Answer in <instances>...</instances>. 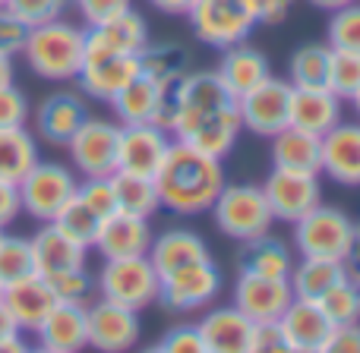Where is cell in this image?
Listing matches in <instances>:
<instances>
[{"label":"cell","instance_id":"cell-15","mask_svg":"<svg viewBox=\"0 0 360 353\" xmlns=\"http://www.w3.org/2000/svg\"><path fill=\"white\" fill-rule=\"evenodd\" d=\"M146 44H149V22L133 6L98 25H86V57L139 54Z\"/></svg>","mask_w":360,"mask_h":353},{"label":"cell","instance_id":"cell-13","mask_svg":"<svg viewBox=\"0 0 360 353\" xmlns=\"http://www.w3.org/2000/svg\"><path fill=\"white\" fill-rule=\"evenodd\" d=\"M262 192H266L272 218L281 224H294L297 218H304L307 211L323 202L319 174H310V171L272 168V174L262 183Z\"/></svg>","mask_w":360,"mask_h":353},{"label":"cell","instance_id":"cell-10","mask_svg":"<svg viewBox=\"0 0 360 353\" xmlns=\"http://www.w3.org/2000/svg\"><path fill=\"white\" fill-rule=\"evenodd\" d=\"M117 120L86 117L79 130L63 145L70 155V164L79 177H111L117 171Z\"/></svg>","mask_w":360,"mask_h":353},{"label":"cell","instance_id":"cell-51","mask_svg":"<svg viewBox=\"0 0 360 353\" xmlns=\"http://www.w3.org/2000/svg\"><path fill=\"white\" fill-rule=\"evenodd\" d=\"M25 331L16 325V319L10 316V309L4 306V300H0V353H13V350H25L29 344H25Z\"/></svg>","mask_w":360,"mask_h":353},{"label":"cell","instance_id":"cell-45","mask_svg":"<svg viewBox=\"0 0 360 353\" xmlns=\"http://www.w3.org/2000/svg\"><path fill=\"white\" fill-rule=\"evenodd\" d=\"M155 350H168V353H205L202 335H199L196 322H180L174 328H168L162 335Z\"/></svg>","mask_w":360,"mask_h":353},{"label":"cell","instance_id":"cell-26","mask_svg":"<svg viewBox=\"0 0 360 353\" xmlns=\"http://www.w3.org/2000/svg\"><path fill=\"white\" fill-rule=\"evenodd\" d=\"M35 344L48 353H76L86 347V306L54 303V309L32 331Z\"/></svg>","mask_w":360,"mask_h":353},{"label":"cell","instance_id":"cell-54","mask_svg":"<svg viewBox=\"0 0 360 353\" xmlns=\"http://www.w3.org/2000/svg\"><path fill=\"white\" fill-rule=\"evenodd\" d=\"M158 13H168V16H186V10L193 6V0H149Z\"/></svg>","mask_w":360,"mask_h":353},{"label":"cell","instance_id":"cell-22","mask_svg":"<svg viewBox=\"0 0 360 353\" xmlns=\"http://www.w3.org/2000/svg\"><path fill=\"white\" fill-rule=\"evenodd\" d=\"M86 117L89 105L82 92H51L48 98H41V105L35 111V130L44 142L67 145Z\"/></svg>","mask_w":360,"mask_h":353},{"label":"cell","instance_id":"cell-41","mask_svg":"<svg viewBox=\"0 0 360 353\" xmlns=\"http://www.w3.org/2000/svg\"><path fill=\"white\" fill-rule=\"evenodd\" d=\"M329 48H342V51H357L360 54V0L332 10L329 19Z\"/></svg>","mask_w":360,"mask_h":353},{"label":"cell","instance_id":"cell-7","mask_svg":"<svg viewBox=\"0 0 360 353\" xmlns=\"http://www.w3.org/2000/svg\"><path fill=\"white\" fill-rule=\"evenodd\" d=\"M19 202H22V211L35 221L48 224L60 215V208L76 196V171L67 168L60 161H41L29 171L22 180H19Z\"/></svg>","mask_w":360,"mask_h":353},{"label":"cell","instance_id":"cell-1","mask_svg":"<svg viewBox=\"0 0 360 353\" xmlns=\"http://www.w3.org/2000/svg\"><path fill=\"white\" fill-rule=\"evenodd\" d=\"M171 107H174V120H171L174 139L221 161L234 152L243 133L240 111H237V98L224 92L212 69L180 76L171 86Z\"/></svg>","mask_w":360,"mask_h":353},{"label":"cell","instance_id":"cell-27","mask_svg":"<svg viewBox=\"0 0 360 353\" xmlns=\"http://www.w3.org/2000/svg\"><path fill=\"white\" fill-rule=\"evenodd\" d=\"M168 95H171V88H165L162 82L136 73L108 105H111L117 124H155Z\"/></svg>","mask_w":360,"mask_h":353},{"label":"cell","instance_id":"cell-58","mask_svg":"<svg viewBox=\"0 0 360 353\" xmlns=\"http://www.w3.org/2000/svg\"><path fill=\"white\" fill-rule=\"evenodd\" d=\"M0 6H4V0H0Z\"/></svg>","mask_w":360,"mask_h":353},{"label":"cell","instance_id":"cell-37","mask_svg":"<svg viewBox=\"0 0 360 353\" xmlns=\"http://www.w3.org/2000/svg\"><path fill=\"white\" fill-rule=\"evenodd\" d=\"M319 309L326 312L332 325H345V322H360V281L357 278H345L338 281L332 291H326L316 300Z\"/></svg>","mask_w":360,"mask_h":353},{"label":"cell","instance_id":"cell-55","mask_svg":"<svg viewBox=\"0 0 360 353\" xmlns=\"http://www.w3.org/2000/svg\"><path fill=\"white\" fill-rule=\"evenodd\" d=\"M6 82H13V57L0 51V86H6Z\"/></svg>","mask_w":360,"mask_h":353},{"label":"cell","instance_id":"cell-2","mask_svg":"<svg viewBox=\"0 0 360 353\" xmlns=\"http://www.w3.org/2000/svg\"><path fill=\"white\" fill-rule=\"evenodd\" d=\"M152 180H155L162 208H168L171 215L180 218L209 211L218 192H221V186L228 183L221 158L205 155V152L193 149L180 139H171L168 155H165L162 168L155 171Z\"/></svg>","mask_w":360,"mask_h":353},{"label":"cell","instance_id":"cell-23","mask_svg":"<svg viewBox=\"0 0 360 353\" xmlns=\"http://www.w3.org/2000/svg\"><path fill=\"white\" fill-rule=\"evenodd\" d=\"M212 73L218 76V82L224 86V92H228L231 98H240V95H247L253 86H259L262 79L272 76V63H269V57L262 54L259 48L240 41V44H231V48L221 51V60H218V67L212 69Z\"/></svg>","mask_w":360,"mask_h":353},{"label":"cell","instance_id":"cell-5","mask_svg":"<svg viewBox=\"0 0 360 353\" xmlns=\"http://www.w3.org/2000/svg\"><path fill=\"white\" fill-rule=\"evenodd\" d=\"M98 297L114 300L120 306L143 312L152 303H158L162 274L149 262V255H130V259H105L101 272L95 274Z\"/></svg>","mask_w":360,"mask_h":353},{"label":"cell","instance_id":"cell-35","mask_svg":"<svg viewBox=\"0 0 360 353\" xmlns=\"http://www.w3.org/2000/svg\"><path fill=\"white\" fill-rule=\"evenodd\" d=\"M111 186H114V199H117V211H127V215H136V218H152L158 208H162L155 180L152 177L114 171Z\"/></svg>","mask_w":360,"mask_h":353},{"label":"cell","instance_id":"cell-20","mask_svg":"<svg viewBox=\"0 0 360 353\" xmlns=\"http://www.w3.org/2000/svg\"><path fill=\"white\" fill-rule=\"evenodd\" d=\"M139 73V57L136 54H101V57H86L82 69L76 73L79 92L95 101H111L133 76Z\"/></svg>","mask_w":360,"mask_h":353},{"label":"cell","instance_id":"cell-31","mask_svg":"<svg viewBox=\"0 0 360 353\" xmlns=\"http://www.w3.org/2000/svg\"><path fill=\"white\" fill-rule=\"evenodd\" d=\"M291 249L285 240L272 237V230L262 237L243 243L240 255H237V268L247 274H262V278H288L291 274Z\"/></svg>","mask_w":360,"mask_h":353},{"label":"cell","instance_id":"cell-57","mask_svg":"<svg viewBox=\"0 0 360 353\" xmlns=\"http://www.w3.org/2000/svg\"><path fill=\"white\" fill-rule=\"evenodd\" d=\"M351 105H354V111H357V117H360V88L351 95Z\"/></svg>","mask_w":360,"mask_h":353},{"label":"cell","instance_id":"cell-17","mask_svg":"<svg viewBox=\"0 0 360 353\" xmlns=\"http://www.w3.org/2000/svg\"><path fill=\"white\" fill-rule=\"evenodd\" d=\"M294 300L288 278H262V274L240 272L234 284V306L250 322H269L278 319Z\"/></svg>","mask_w":360,"mask_h":353},{"label":"cell","instance_id":"cell-46","mask_svg":"<svg viewBox=\"0 0 360 353\" xmlns=\"http://www.w3.org/2000/svg\"><path fill=\"white\" fill-rule=\"evenodd\" d=\"M70 6L79 13V19L86 25H98L105 19L117 16V13L130 10L133 0H70Z\"/></svg>","mask_w":360,"mask_h":353},{"label":"cell","instance_id":"cell-49","mask_svg":"<svg viewBox=\"0 0 360 353\" xmlns=\"http://www.w3.org/2000/svg\"><path fill=\"white\" fill-rule=\"evenodd\" d=\"M243 4H247V10L253 13L256 25H278L288 19L294 0H243Z\"/></svg>","mask_w":360,"mask_h":353},{"label":"cell","instance_id":"cell-18","mask_svg":"<svg viewBox=\"0 0 360 353\" xmlns=\"http://www.w3.org/2000/svg\"><path fill=\"white\" fill-rule=\"evenodd\" d=\"M278 325L281 335H285V347L297 353H323L332 331V322L319 309L316 300H300V297H294L288 303V309L278 316Z\"/></svg>","mask_w":360,"mask_h":353},{"label":"cell","instance_id":"cell-34","mask_svg":"<svg viewBox=\"0 0 360 353\" xmlns=\"http://www.w3.org/2000/svg\"><path fill=\"white\" fill-rule=\"evenodd\" d=\"M139 73L149 79L162 82L165 88H171L184 73H190V54L184 51V44L162 41V44H146L139 51Z\"/></svg>","mask_w":360,"mask_h":353},{"label":"cell","instance_id":"cell-24","mask_svg":"<svg viewBox=\"0 0 360 353\" xmlns=\"http://www.w3.org/2000/svg\"><path fill=\"white\" fill-rule=\"evenodd\" d=\"M0 300H4V306L10 309V316L16 319L19 328L29 331V335L38 328V322H41L57 303L48 278H41L38 272L25 274V278L13 281V284H4Z\"/></svg>","mask_w":360,"mask_h":353},{"label":"cell","instance_id":"cell-12","mask_svg":"<svg viewBox=\"0 0 360 353\" xmlns=\"http://www.w3.org/2000/svg\"><path fill=\"white\" fill-rule=\"evenodd\" d=\"M291 82L281 76H269L259 86H253L247 95L237 98L240 111V126L259 139H272L278 130L288 126V111H291Z\"/></svg>","mask_w":360,"mask_h":353},{"label":"cell","instance_id":"cell-6","mask_svg":"<svg viewBox=\"0 0 360 353\" xmlns=\"http://www.w3.org/2000/svg\"><path fill=\"white\" fill-rule=\"evenodd\" d=\"M291 227H294V249L300 255H310V259H338V262L348 259L351 240H354V221L338 205L319 202L304 218H297Z\"/></svg>","mask_w":360,"mask_h":353},{"label":"cell","instance_id":"cell-56","mask_svg":"<svg viewBox=\"0 0 360 353\" xmlns=\"http://www.w3.org/2000/svg\"><path fill=\"white\" fill-rule=\"evenodd\" d=\"M313 6H319V10H342V6H348V4H354V0H310Z\"/></svg>","mask_w":360,"mask_h":353},{"label":"cell","instance_id":"cell-3","mask_svg":"<svg viewBox=\"0 0 360 353\" xmlns=\"http://www.w3.org/2000/svg\"><path fill=\"white\" fill-rule=\"evenodd\" d=\"M19 54L35 76L48 82H70L86 60V25L67 22L63 16L32 25Z\"/></svg>","mask_w":360,"mask_h":353},{"label":"cell","instance_id":"cell-11","mask_svg":"<svg viewBox=\"0 0 360 353\" xmlns=\"http://www.w3.org/2000/svg\"><path fill=\"white\" fill-rule=\"evenodd\" d=\"M143 335L139 312L130 306H120L114 300H92L86 306V347L101 353H124L133 350Z\"/></svg>","mask_w":360,"mask_h":353},{"label":"cell","instance_id":"cell-40","mask_svg":"<svg viewBox=\"0 0 360 353\" xmlns=\"http://www.w3.org/2000/svg\"><path fill=\"white\" fill-rule=\"evenodd\" d=\"M32 272H35V262H32L29 237H16L0 230V287L13 284V281L25 278Z\"/></svg>","mask_w":360,"mask_h":353},{"label":"cell","instance_id":"cell-8","mask_svg":"<svg viewBox=\"0 0 360 353\" xmlns=\"http://www.w3.org/2000/svg\"><path fill=\"white\" fill-rule=\"evenodd\" d=\"M186 19L193 35L215 51L247 41L256 29V19L243 0H193Z\"/></svg>","mask_w":360,"mask_h":353},{"label":"cell","instance_id":"cell-48","mask_svg":"<svg viewBox=\"0 0 360 353\" xmlns=\"http://www.w3.org/2000/svg\"><path fill=\"white\" fill-rule=\"evenodd\" d=\"M275 350H288V347H285V335H281L278 319H269V322H253L250 353H275Z\"/></svg>","mask_w":360,"mask_h":353},{"label":"cell","instance_id":"cell-38","mask_svg":"<svg viewBox=\"0 0 360 353\" xmlns=\"http://www.w3.org/2000/svg\"><path fill=\"white\" fill-rule=\"evenodd\" d=\"M326 88H329L335 98L351 101V95L360 88V54L357 51L332 48L329 73H326Z\"/></svg>","mask_w":360,"mask_h":353},{"label":"cell","instance_id":"cell-29","mask_svg":"<svg viewBox=\"0 0 360 353\" xmlns=\"http://www.w3.org/2000/svg\"><path fill=\"white\" fill-rule=\"evenodd\" d=\"M338 120H342V98H335L326 86L291 88V111H288V124L291 126L323 136Z\"/></svg>","mask_w":360,"mask_h":353},{"label":"cell","instance_id":"cell-21","mask_svg":"<svg viewBox=\"0 0 360 353\" xmlns=\"http://www.w3.org/2000/svg\"><path fill=\"white\" fill-rule=\"evenodd\" d=\"M319 174L335 180L338 186H360V124L338 120L329 133H323Z\"/></svg>","mask_w":360,"mask_h":353},{"label":"cell","instance_id":"cell-47","mask_svg":"<svg viewBox=\"0 0 360 353\" xmlns=\"http://www.w3.org/2000/svg\"><path fill=\"white\" fill-rule=\"evenodd\" d=\"M29 29L32 25H25L16 13H10L6 6H0V51H4V54L16 57L19 51H22L25 38H29Z\"/></svg>","mask_w":360,"mask_h":353},{"label":"cell","instance_id":"cell-53","mask_svg":"<svg viewBox=\"0 0 360 353\" xmlns=\"http://www.w3.org/2000/svg\"><path fill=\"white\" fill-rule=\"evenodd\" d=\"M345 265H348L351 278L360 281V221H354V240H351V249H348V259H345Z\"/></svg>","mask_w":360,"mask_h":353},{"label":"cell","instance_id":"cell-32","mask_svg":"<svg viewBox=\"0 0 360 353\" xmlns=\"http://www.w3.org/2000/svg\"><path fill=\"white\" fill-rule=\"evenodd\" d=\"M348 278V265L338 259H310V255H300V262L291 265L288 274V284L291 293L300 300H319L326 291L338 284V281Z\"/></svg>","mask_w":360,"mask_h":353},{"label":"cell","instance_id":"cell-25","mask_svg":"<svg viewBox=\"0 0 360 353\" xmlns=\"http://www.w3.org/2000/svg\"><path fill=\"white\" fill-rule=\"evenodd\" d=\"M202 335L205 353H250V338H253V322L231 306H212L196 322Z\"/></svg>","mask_w":360,"mask_h":353},{"label":"cell","instance_id":"cell-36","mask_svg":"<svg viewBox=\"0 0 360 353\" xmlns=\"http://www.w3.org/2000/svg\"><path fill=\"white\" fill-rule=\"evenodd\" d=\"M332 48L326 41H307L288 60V82L294 88H319L326 86Z\"/></svg>","mask_w":360,"mask_h":353},{"label":"cell","instance_id":"cell-43","mask_svg":"<svg viewBox=\"0 0 360 353\" xmlns=\"http://www.w3.org/2000/svg\"><path fill=\"white\" fill-rule=\"evenodd\" d=\"M10 13H16L25 25H41L51 19H60L67 13L70 0H4Z\"/></svg>","mask_w":360,"mask_h":353},{"label":"cell","instance_id":"cell-52","mask_svg":"<svg viewBox=\"0 0 360 353\" xmlns=\"http://www.w3.org/2000/svg\"><path fill=\"white\" fill-rule=\"evenodd\" d=\"M22 215V202H19V186L10 180H0V230L10 227L16 218Z\"/></svg>","mask_w":360,"mask_h":353},{"label":"cell","instance_id":"cell-14","mask_svg":"<svg viewBox=\"0 0 360 353\" xmlns=\"http://www.w3.org/2000/svg\"><path fill=\"white\" fill-rule=\"evenodd\" d=\"M171 133L155 124H120L117 136V171L139 177H155L171 149Z\"/></svg>","mask_w":360,"mask_h":353},{"label":"cell","instance_id":"cell-9","mask_svg":"<svg viewBox=\"0 0 360 353\" xmlns=\"http://www.w3.org/2000/svg\"><path fill=\"white\" fill-rule=\"evenodd\" d=\"M218 293H221V268L215 265V259H199L165 274L158 303L168 312L190 316V312L209 309L218 300Z\"/></svg>","mask_w":360,"mask_h":353},{"label":"cell","instance_id":"cell-30","mask_svg":"<svg viewBox=\"0 0 360 353\" xmlns=\"http://www.w3.org/2000/svg\"><path fill=\"white\" fill-rule=\"evenodd\" d=\"M319 161H323V136H316V133L288 124L285 130L272 136V168L319 174Z\"/></svg>","mask_w":360,"mask_h":353},{"label":"cell","instance_id":"cell-39","mask_svg":"<svg viewBox=\"0 0 360 353\" xmlns=\"http://www.w3.org/2000/svg\"><path fill=\"white\" fill-rule=\"evenodd\" d=\"M54 224L63 230V234H70L76 243H82V246L92 249L95 237H98V227H101V218L95 215L92 208H89L86 202H82L79 196H73L67 205L60 208V215L54 218Z\"/></svg>","mask_w":360,"mask_h":353},{"label":"cell","instance_id":"cell-42","mask_svg":"<svg viewBox=\"0 0 360 353\" xmlns=\"http://www.w3.org/2000/svg\"><path fill=\"white\" fill-rule=\"evenodd\" d=\"M51 291H54L57 303H79L89 306L95 297V278L89 274V268H76V272H63L48 278Z\"/></svg>","mask_w":360,"mask_h":353},{"label":"cell","instance_id":"cell-59","mask_svg":"<svg viewBox=\"0 0 360 353\" xmlns=\"http://www.w3.org/2000/svg\"><path fill=\"white\" fill-rule=\"evenodd\" d=\"M0 291H4V287H0Z\"/></svg>","mask_w":360,"mask_h":353},{"label":"cell","instance_id":"cell-4","mask_svg":"<svg viewBox=\"0 0 360 353\" xmlns=\"http://www.w3.org/2000/svg\"><path fill=\"white\" fill-rule=\"evenodd\" d=\"M209 211L215 227L237 243H247L253 237L269 234L275 224L266 202V192L256 183H224Z\"/></svg>","mask_w":360,"mask_h":353},{"label":"cell","instance_id":"cell-50","mask_svg":"<svg viewBox=\"0 0 360 353\" xmlns=\"http://www.w3.org/2000/svg\"><path fill=\"white\" fill-rule=\"evenodd\" d=\"M323 353H360V322L332 325Z\"/></svg>","mask_w":360,"mask_h":353},{"label":"cell","instance_id":"cell-44","mask_svg":"<svg viewBox=\"0 0 360 353\" xmlns=\"http://www.w3.org/2000/svg\"><path fill=\"white\" fill-rule=\"evenodd\" d=\"M29 114H32V107L22 88H16L13 82L0 86V130H6V126H25Z\"/></svg>","mask_w":360,"mask_h":353},{"label":"cell","instance_id":"cell-33","mask_svg":"<svg viewBox=\"0 0 360 353\" xmlns=\"http://www.w3.org/2000/svg\"><path fill=\"white\" fill-rule=\"evenodd\" d=\"M38 164V139L25 126L0 130V180L19 183Z\"/></svg>","mask_w":360,"mask_h":353},{"label":"cell","instance_id":"cell-16","mask_svg":"<svg viewBox=\"0 0 360 353\" xmlns=\"http://www.w3.org/2000/svg\"><path fill=\"white\" fill-rule=\"evenodd\" d=\"M29 246H32L35 272L41 274V278L76 272V268H86V262H89V246H82V243H76L70 234H63L54 221L41 224V227L29 237Z\"/></svg>","mask_w":360,"mask_h":353},{"label":"cell","instance_id":"cell-19","mask_svg":"<svg viewBox=\"0 0 360 353\" xmlns=\"http://www.w3.org/2000/svg\"><path fill=\"white\" fill-rule=\"evenodd\" d=\"M152 243V224L149 218H136L127 211H114L101 221L98 237L92 249L101 259H130V255H146Z\"/></svg>","mask_w":360,"mask_h":353},{"label":"cell","instance_id":"cell-28","mask_svg":"<svg viewBox=\"0 0 360 353\" xmlns=\"http://www.w3.org/2000/svg\"><path fill=\"white\" fill-rule=\"evenodd\" d=\"M149 262L155 265V272L168 274L174 268H184L190 262H199V259H212L209 253V243L190 227H171L165 234H152V243H149Z\"/></svg>","mask_w":360,"mask_h":353}]
</instances>
